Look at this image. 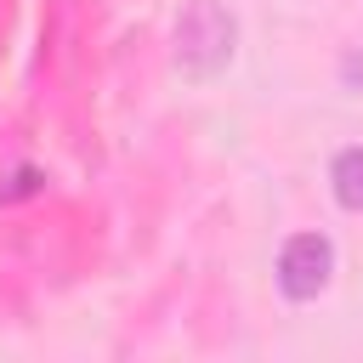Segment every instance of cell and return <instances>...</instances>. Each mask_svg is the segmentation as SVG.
<instances>
[{
  "label": "cell",
  "instance_id": "7a4b0ae2",
  "mask_svg": "<svg viewBox=\"0 0 363 363\" xmlns=\"http://www.w3.org/2000/svg\"><path fill=\"white\" fill-rule=\"evenodd\" d=\"M272 284H278V295L295 301V306L318 301V295L335 284V238H329V233H289V238L278 244Z\"/></svg>",
  "mask_w": 363,
  "mask_h": 363
},
{
  "label": "cell",
  "instance_id": "6da1fadb",
  "mask_svg": "<svg viewBox=\"0 0 363 363\" xmlns=\"http://www.w3.org/2000/svg\"><path fill=\"white\" fill-rule=\"evenodd\" d=\"M238 51V23L227 6L216 0H193L182 17H176V68L193 74V79H210L233 62Z\"/></svg>",
  "mask_w": 363,
  "mask_h": 363
},
{
  "label": "cell",
  "instance_id": "3957f363",
  "mask_svg": "<svg viewBox=\"0 0 363 363\" xmlns=\"http://www.w3.org/2000/svg\"><path fill=\"white\" fill-rule=\"evenodd\" d=\"M329 193L346 216H363V142H352L329 159Z\"/></svg>",
  "mask_w": 363,
  "mask_h": 363
}]
</instances>
